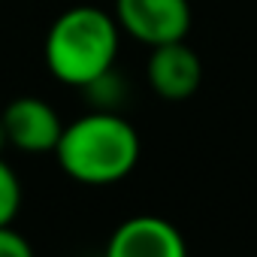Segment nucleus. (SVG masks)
<instances>
[{
	"label": "nucleus",
	"instance_id": "obj_1",
	"mask_svg": "<svg viewBox=\"0 0 257 257\" xmlns=\"http://www.w3.org/2000/svg\"><path fill=\"white\" fill-rule=\"evenodd\" d=\"M140 155L143 143L137 127L112 109H97L64 124L55 149L64 176L91 188H106L127 179L137 170Z\"/></svg>",
	"mask_w": 257,
	"mask_h": 257
},
{
	"label": "nucleus",
	"instance_id": "obj_2",
	"mask_svg": "<svg viewBox=\"0 0 257 257\" xmlns=\"http://www.w3.org/2000/svg\"><path fill=\"white\" fill-rule=\"evenodd\" d=\"M121 46V28L100 7L64 10L46 34V67L70 88H91L112 73Z\"/></svg>",
	"mask_w": 257,
	"mask_h": 257
},
{
	"label": "nucleus",
	"instance_id": "obj_3",
	"mask_svg": "<svg viewBox=\"0 0 257 257\" xmlns=\"http://www.w3.org/2000/svg\"><path fill=\"white\" fill-rule=\"evenodd\" d=\"M112 16L121 34L134 37L149 49L185 40L191 31L188 0H115Z\"/></svg>",
	"mask_w": 257,
	"mask_h": 257
},
{
	"label": "nucleus",
	"instance_id": "obj_4",
	"mask_svg": "<svg viewBox=\"0 0 257 257\" xmlns=\"http://www.w3.org/2000/svg\"><path fill=\"white\" fill-rule=\"evenodd\" d=\"M106 257H188V242L173 221L161 215H134L112 230Z\"/></svg>",
	"mask_w": 257,
	"mask_h": 257
},
{
	"label": "nucleus",
	"instance_id": "obj_5",
	"mask_svg": "<svg viewBox=\"0 0 257 257\" xmlns=\"http://www.w3.org/2000/svg\"><path fill=\"white\" fill-rule=\"evenodd\" d=\"M0 121L7 127L10 146L25 155H55L58 140L64 134L61 115L52 103L40 97H16L13 103H7Z\"/></svg>",
	"mask_w": 257,
	"mask_h": 257
},
{
	"label": "nucleus",
	"instance_id": "obj_6",
	"mask_svg": "<svg viewBox=\"0 0 257 257\" xmlns=\"http://www.w3.org/2000/svg\"><path fill=\"white\" fill-rule=\"evenodd\" d=\"M146 79H149V88L161 100L179 103L200 91L203 61L185 40L164 43V46L152 49L149 64H146Z\"/></svg>",
	"mask_w": 257,
	"mask_h": 257
},
{
	"label": "nucleus",
	"instance_id": "obj_7",
	"mask_svg": "<svg viewBox=\"0 0 257 257\" xmlns=\"http://www.w3.org/2000/svg\"><path fill=\"white\" fill-rule=\"evenodd\" d=\"M19 209H22V182L16 170L0 158V227L13 224Z\"/></svg>",
	"mask_w": 257,
	"mask_h": 257
},
{
	"label": "nucleus",
	"instance_id": "obj_8",
	"mask_svg": "<svg viewBox=\"0 0 257 257\" xmlns=\"http://www.w3.org/2000/svg\"><path fill=\"white\" fill-rule=\"evenodd\" d=\"M0 257H37V254L34 245L13 224H4L0 227Z\"/></svg>",
	"mask_w": 257,
	"mask_h": 257
},
{
	"label": "nucleus",
	"instance_id": "obj_9",
	"mask_svg": "<svg viewBox=\"0 0 257 257\" xmlns=\"http://www.w3.org/2000/svg\"><path fill=\"white\" fill-rule=\"evenodd\" d=\"M10 146V140H7V127H4V121H0V152H4Z\"/></svg>",
	"mask_w": 257,
	"mask_h": 257
}]
</instances>
